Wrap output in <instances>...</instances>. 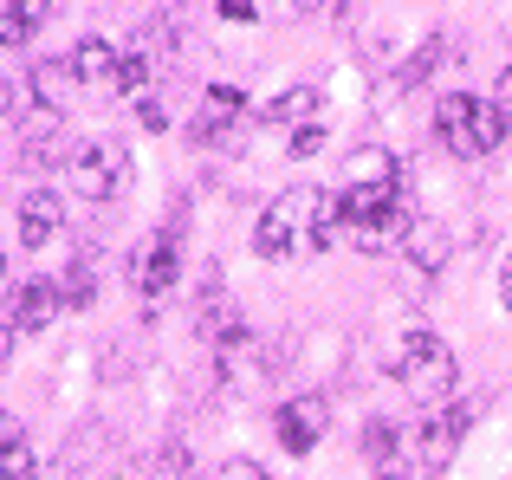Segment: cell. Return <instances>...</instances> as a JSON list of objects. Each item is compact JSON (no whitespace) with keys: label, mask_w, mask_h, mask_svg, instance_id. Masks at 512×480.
I'll return each instance as SVG.
<instances>
[{"label":"cell","mask_w":512,"mask_h":480,"mask_svg":"<svg viewBox=\"0 0 512 480\" xmlns=\"http://www.w3.org/2000/svg\"><path fill=\"white\" fill-rule=\"evenodd\" d=\"M500 111H512V65L500 72Z\"/></svg>","instance_id":"obj_29"},{"label":"cell","mask_w":512,"mask_h":480,"mask_svg":"<svg viewBox=\"0 0 512 480\" xmlns=\"http://www.w3.org/2000/svg\"><path fill=\"white\" fill-rule=\"evenodd\" d=\"M0 273H7V253H0Z\"/></svg>","instance_id":"obj_32"},{"label":"cell","mask_w":512,"mask_h":480,"mask_svg":"<svg viewBox=\"0 0 512 480\" xmlns=\"http://www.w3.org/2000/svg\"><path fill=\"white\" fill-rule=\"evenodd\" d=\"M143 130H169V111H163V104H156V98H143Z\"/></svg>","instance_id":"obj_25"},{"label":"cell","mask_w":512,"mask_h":480,"mask_svg":"<svg viewBox=\"0 0 512 480\" xmlns=\"http://www.w3.org/2000/svg\"><path fill=\"white\" fill-rule=\"evenodd\" d=\"M59 292H65V305H78V312H85V305L98 299V260H91V253H78V260L65 266Z\"/></svg>","instance_id":"obj_20"},{"label":"cell","mask_w":512,"mask_h":480,"mask_svg":"<svg viewBox=\"0 0 512 480\" xmlns=\"http://www.w3.org/2000/svg\"><path fill=\"white\" fill-rule=\"evenodd\" d=\"M318 143H325V130H299V137H292V156H318Z\"/></svg>","instance_id":"obj_24"},{"label":"cell","mask_w":512,"mask_h":480,"mask_svg":"<svg viewBox=\"0 0 512 480\" xmlns=\"http://www.w3.org/2000/svg\"><path fill=\"white\" fill-rule=\"evenodd\" d=\"M363 455H370V461H402V435H396V422H389V416L363 422Z\"/></svg>","instance_id":"obj_22"},{"label":"cell","mask_w":512,"mask_h":480,"mask_svg":"<svg viewBox=\"0 0 512 480\" xmlns=\"http://www.w3.org/2000/svg\"><path fill=\"white\" fill-rule=\"evenodd\" d=\"M240 117H247V91L208 85L201 91V111H195V143H221L227 130H240Z\"/></svg>","instance_id":"obj_7"},{"label":"cell","mask_w":512,"mask_h":480,"mask_svg":"<svg viewBox=\"0 0 512 480\" xmlns=\"http://www.w3.org/2000/svg\"><path fill=\"white\" fill-rule=\"evenodd\" d=\"M0 117H7V91H0Z\"/></svg>","instance_id":"obj_31"},{"label":"cell","mask_w":512,"mask_h":480,"mask_svg":"<svg viewBox=\"0 0 512 480\" xmlns=\"http://www.w3.org/2000/svg\"><path fill=\"white\" fill-rule=\"evenodd\" d=\"M59 130H65V111H46V104H33V111L20 117V150H26V156L52 150V143H59Z\"/></svg>","instance_id":"obj_18"},{"label":"cell","mask_w":512,"mask_h":480,"mask_svg":"<svg viewBox=\"0 0 512 480\" xmlns=\"http://www.w3.org/2000/svg\"><path fill=\"white\" fill-rule=\"evenodd\" d=\"M59 312H65V292H59V279H46V273H33L13 292V331H46Z\"/></svg>","instance_id":"obj_8"},{"label":"cell","mask_w":512,"mask_h":480,"mask_svg":"<svg viewBox=\"0 0 512 480\" xmlns=\"http://www.w3.org/2000/svg\"><path fill=\"white\" fill-rule=\"evenodd\" d=\"M65 65H72V78H78V91L85 85H117V65H124V52L111 46V39H98V33H85L72 52H65Z\"/></svg>","instance_id":"obj_9"},{"label":"cell","mask_w":512,"mask_h":480,"mask_svg":"<svg viewBox=\"0 0 512 480\" xmlns=\"http://www.w3.org/2000/svg\"><path fill=\"white\" fill-rule=\"evenodd\" d=\"M441 52H448V39H422V46L409 52V59H402V72H396V91H415V85H428V72H435L441 65Z\"/></svg>","instance_id":"obj_19"},{"label":"cell","mask_w":512,"mask_h":480,"mask_svg":"<svg viewBox=\"0 0 512 480\" xmlns=\"http://www.w3.org/2000/svg\"><path fill=\"white\" fill-rule=\"evenodd\" d=\"M39 461H33V442L13 416H0V480H33Z\"/></svg>","instance_id":"obj_14"},{"label":"cell","mask_w":512,"mask_h":480,"mask_svg":"<svg viewBox=\"0 0 512 480\" xmlns=\"http://www.w3.org/2000/svg\"><path fill=\"white\" fill-rule=\"evenodd\" d=\"M389 182H402L396 150H376V143L350 150V163H344V189H389Z\"/></svg>","instance_id":"obj_11"},{"label":"cell","mask_w":512,"mask_h":480,"mask_svg":"<svg viewBox=\"0 0 512 480\" xmlns=\"http://www.w3.org/2000/svg\"><path fill=\"white\" fill-rule=\"evenodd\" d=\"M396 383L422 409H441V403H454L461 357H454L448 338H435V331H402V344H396Z\"/></svg>","instance_id":"obj_1"},{"label":"cell","mask_w":512,"mask_h":480,"mask_svg":"<svg viewBox=\"0 0 512 480\" xmlns=\"http://www.w3.org/2000/svg\"><path fill=\"white\" fill-rule=\"evenodd\" d=\"M214 13H227V20H260V7H253V0H221Z\"/></svg>","instance_id":"obj_26"},{"label":"cell","mask_w":512,"mask_h":480,"mask_svg":"<svg viewBox=\"0 0 512 480\" xmlns=\"http://www.w3.org/2000/svg\"><path fill=\"white\" fill-rule=\"evenodd\" d=\"M59 221H65L59 195H52V189H33V195L20 202V247H26V253H39L52 234H59Z\"/></svg>","instance_id":"obj_10"},{"label":"cell","mask_w":512,"mask_h":480,"mask_svg":"<svg viewBox=\"0 0 512 480\" xmlns=\"http://www.w3.org/2000/svg\"><path fill=\"white\" fill-rule=\"evenodd\" d=\"M500 299H506V312H512V260H506V273H500Z\"/></svg>","instance_id":"obj_30"},{"label":"cell","mask_w":512,"mask_h":480,"mask_svg":"<svg viewBox=\"0 0 512 480\" xmlns=\"http://www.w3.org/2000/svg\"><path fill=\"white\" fill-rule=\"evenodd\" d=\"M46 13H52V7H39V0H0V46H20V39H33Z\"/></svg>","instance_id":"obj_17"},{"label":"cell","mask_w":512,"mask_h":480,"mask_svg":"<svg viewBox=\"0 0 512 480\" xmlns=\"http://www.w3.org/2000/svg\"><path fill=\"white\" fill-rule=\"evenodd\" d=\"M435 137L448 143L454 156H493L500 143L512 137V117L500 111V98H474V91H454V98H441L435 111Z\"/></svg>","instance_id":"obj_2"},{"label":"cell","mask_w":512,"mask_h":480,"mask_svg":"<svg viewBox=\"0 0 512 480\" xmlns=\"http://www.w3.org/2000/svg\"><path fill=\"white\" fill-rule=\"evenodd\" d=\"M467 429H474V409L467 403H441L422 416V429H415V461H422V474H448L454 455H461Z\"/></svg>","instance_id":"obj_4"},{"label":"cell","mask_w":512,"mask_h":480,"mask_svg":"<svg viewBox=\"0 0 512 480\" xmlns=\"http://www.w3.org/2000/svg\"><path fill=\"white\" fill-rule=\"evenodd\" d=\"M312 117H318V91L312 85H292V91H279V98L266 104V124H286V130H312Z\"/></svg>","instance_id":"obj_15"},{"label":"cell","mask_w":512,"mask_h":480,"mask_svg":"<svg viewBox=\"0 0 512 480\" xmlns=\"http://www.w3.org/2000/svg\"><path fill=\"white\" fill-rule=\"evenodd\" d=\"M130 279H137L143 292H169L175 279H182V253H175V234H156V247L137 260V273H130Z\"/></svg>","instance_id":"obj_13"},{"label":"cell","mask_w":512,"mask_h":480,"mask_svg":"<svg viewBox=\"0 0 512 480\" xmlns=\"http://www.w3.org/2000/svg\"><path fill=\"white\" fill-rule=\"evenodd\" d=\"M325 429H331V403L318 390L286 396V403H279V416H273V435H279V448H286V455H312V448L325 442Z\"/></svg>","instance_id":"obj_6"},{"label":"cell","mask_w":512,"mask_h":480,"mask_svg":"<svg viewBox=\"0 0 512 480\" xmlns=\"http://www.w3.org/2000/svg\"><path fill=\"white\" fill-rule=\"evenodd\" d=\"M402 253L415 260V273H441V266H448V221L415 215V228H409V240H402Z\"/></svg>","instance_id":"obj_12"},{"label":"cell","mask_w":512,"mask_h":480,"mask_svg":"<svg viewBox=\"0 0 512 480\" xmlns=\"http://www.w3.org/2000/svg\"><path fill=\"white\" fill-rule=\"evenodd\" d=\"M7 357H13V318H0V370H7Z\"/></svg>","instance_id":"obj_27"},{"label":"cell","mask_w":512,"mask_h":480,"mask_svg":"<svg viewBox=\"0 0 512 480\" xmlns=\"http://www.w3.org/2000/svg\"><path fill=\"white\" fill-rule=\"evenodd\" d=\"M78 91V78H72V65L65 59H46V65H33V104H46V111H65V98Z\"/></svg>","instance_id":"obj_16"},{"label":"cell","mask_w":512,"mask_h":480,"mask_svg":"<svg viewBox=\"0 0 512 480\" xmlns=\"http://www.w3.org/2000/svg\"><path fill=\"white\" fill-rule=\"evenodd\" d=\"M150 78H156V59H150V46L143 39H130V52H124V65H117V91H150Z\"/></svg>","instance_id":"obj_21"},{"label":"cell","mask_w":512,"mask_h":480,"mask_svg":"<svg viewBox=\"0 0 512 480\" xmlns=\"http://www.w3.org/2000/svg\"><path fill=\"white\" fill-rule=\"evenodd\" d=\"M214 480H273L260 468V461H221V468H214Z\"/></svg>","instance_id":"obj_23"},{"label":"cell","mask_w":512,"mask_h":480,"mask_svg":"<svg viewBox=\"0 0 512 480\" xmlns=\"http://www.w3.org/2000/svg\"><path fill=\"white\" fill-rule=\"evenodd\" d=\"M376 480H409V468L402 461H376Z\"/></svg>","instance_id":"obj_28"},{"label":"cell","mask_w":512,"mask_h":480,"mask_svg":"<svg viewBox=\"0 0 512 480\" xmlns=\"http://www.w3.org/2000/svg\"><path fill=\"white\" fill-rule=\"evenodd\" d=\"M325 208H331V202L312 189V182H292V189L260 215V228H253V247H260V260H292V247L318 234Z\"/></svg>","instance_id":"obj_3"},{"label":"cell","mask_w":512,"mask_h":480,"mask_svg":"<svg viewBox=\"0 0 512 480\" xmlns=\"http://www.w3.org/2000/svg\"><path fill=\"white\" fill-rule=\"evenodd\" d=\"M65 176H72V189L85 195V202H111V195L124 189V143H117V137L78 143L72 163H65Z\"/></svg>","instance_id":"obj_5"}]
</instances>
